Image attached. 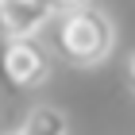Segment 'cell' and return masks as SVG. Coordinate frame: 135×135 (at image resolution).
<instances>
[{
  "instance_id": "cell-1",
  "label": "cell",
  "mask_w": 135,
  "mask_h": 135,
  "mask_svg": "<svg viewBox=\"0 0 135 135\" xmlns=\"http://www.w3.org/2000/svg\"><path fill=\"white\" fill-rule=\"evenodd\" d=\"M116 46V23L100 8H81L58 23V54L70 66H100Z\"/></svg>"
},
{
  "instance_id": "cell-2",
  "label": "cell",
  "mask_w": 135,
  "mask_h": 135,
  "mask_svg": "<svg viewBox=\"0 0 135 135\" xmlns=\"http://www.w3.org/2000/svg\"><path fill=\"white\" fill-rule=\"evenodd\" d=\"M54 58L39 39H12L4 42V77L16 89H39L50 81Z\"/></svg>"
},
{
  "instance_id": "cell-3",
  "label": "cell",
  "mask_w": 135,
  "mask_h": 135,
  "mask_svg": "<svg viewBox=\"0 0 135 135\" xmlns=\"http://www.w3.org/2000/svg\"><path fill=\"white\" fill-rule=\"evenodd\" d=\"M54 16V8L46 0H16L0 8V35L4 39H35L46 27V20Z\"/></svg>"
},
{
  "instance_id": "cell-4",
  "label": "cell",
  "mask_w": 135,
  "mask_h": 135,
  "mask_svg": "<svg viewBox=\"0 0 135 135\" xmlns=\"http://www.w3.org/2000/svg\"><path fill=\"white\" fill-rule=\"evenodd\" d=\"M8 135H70V124L54 104H35V108H27L20 127H12Z\"/></svg>"
},
{
  "instance_id": "cell-5",
  "label": "cell",
  "mask_w": 135,
  "mask_h": 135,
  "mask_svg": "<svg viewBox=\"0 0 135 135\" xmlns=\"http://www.w3.org/2000/svg\"><path fill=\"white\" fill-rule=\"evenodd\" d=\"M54 8V16H73V12H81V8H93V0H46Z\"/></svg>"
},
{
  "instance_id": "cell-6",
  "label": "cell",
  "mask_w": 135,
  "mask_h": 135,
  "mask_svg": "<svg viewBox=\"0 0 135 135\" xmlns=\"http://www.w3.org/2000/svg\"><path fill=\"white\" fill-rule=\"evenodd\" d=\"M127 85L135 89V54H131V62H127Z\"/></svg>"
},
{
  "instance_id": "cell-7",
  "label": "cell",
  "mask_w": 135,
  "mask_h": 135,
  "mask_svg": "<svg viewBox=\"0 0 135 135\" xmlns=\"http://www.w3.org/2000/svg\"><path fill=\"white\" fill-rule=\"evenodd\" d=\"M4 4H16V0H0V8H4Z\"/></svg>"
}]
</instances>
